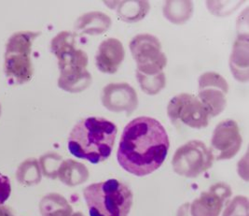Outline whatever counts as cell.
I'll list each match as a JSON object with an SVG mask.
<instances>
[{
	"instance_id": "1",
	"label": "cell",
	"mask_w": 249,
	"mask_h": 216,
	"mask_svg": "<svg viewBox=\"0 0 249 216\" xmlns=\"http://www.w3.org/2000/svg\"><path fill=\"white\" fill-rule=\"evenodd\" d=\"M169 148V137L163 125L154 118L141 116L125 126L117 159L124 171L144 177L162 165Z\"/></svg>"
},
{
	"instance_id": "2",
	"label": "cell",
	"mask_w": 249,
	"mask_h": 216,
	"mask_svg": "<svg viewBox=\"0 0 249 216\" xmlns=\"http://www.w3.org/2000/svg\"><path fill=\"white\" fill-rule=\"evenodd\" d=\"M118 128L102 117H88L78 122L68 137V150L74 157L98 164L113 150Z\"/></svg>"
},
{
	"instance_id": "3",
	"label": "cell",
	"mask_w": 249,
	"mask_h": 216,
	"mask_svg": "<svg viewBox=\"0 0 249 216\" xmlns=\"http://www.w3.org/2000/svg\"><path fill=\"white\" fill-rule=\"evenodd\" d=\"M53 55L58 58L60 77L58 86L69 93L84 91L91 85V73L87 70V54L76 48L74 35L63 31L53 38L51 43Z\"/></svg>"
},
{
	"instance_id": "4",
	"label": "cell",
	"mask_w": 249,
	"mask_h": 216,
	"mask_svg": "<svg viewBox=\"0 0 249 216\" xmlns=\"http://www.w3.org/2000/svg\"><path fill=\"white\" fill-rule=\"evenodd\" d=\"M83 196L90 216H128L134 200L131 189L116 179L91 183Z\"/></svg>"
},
{
	"instance_id": "5",
	"label": "cell",
	"mask_w": 249,
	"mask_h": 216,
	"mask_svg": "<svg viewBox=\"0 0 249 216\" xmlns=\"http://www.w3.org/2000/svg\"><path fill=\"white\" fill-rule=\"evenodd\" d=\"M40 32L20 31L12 35L6 44L4 72L11 84H23L32 79L34 68L31 50Z\"/></svg>"
},
{
	"instance_id": "6",
	"label": "cell",
	"mask_w": 249,
	"mask_h": 216,
	"mask_svg": "<svg viewBox=\"0 0 249 216\" xmlns=\"http://www.w3.org/2000/svg\"><path fill=\"white\" fill-rule=\"evenodd\" d=\"M130 51L136 63V72L156 75L167 65V57L161 51L158 38L150 34H139L130 42Z\"/></svg>"
},
{
	"instance_id": "7",
	"label": "cell",
	"mask_w": 249,
	"mask_h": 216,
	"mask_svg": "<svg viewBox=\"0 0 249 216\" xmlns=\"http://www.w3.org/2000/svg\"><path fill=\"white\" fill-rule=\"evenodd\" d=\"M214 157L204 142L191 140L178 149L172 160L173 170L176 173L195 178L213 166Z\"/></svg>"
},
{
	"instance_id": "8",
	"label": "cell",
	"mask_w": 249,
	"mask_h": 216,
	"mask_svg": "<svg viewBox=\"0 0 249 216\" xmlns=\"http://www.w3.org/2000/svg\"><path fill=\"white\" fill-rule=\"evenodd\" d=\"M167 114L174 125H185L197 129L206 127L211 118L199 98L187 93H181L171 99Z\"/></svg>"
},
{
	"instance_id": "9",
	"label": "cell",
	"mask_w": 249,
	"mask_h": 216,
	"mask_svg": "<svg viewBox=\"0 0 249 216\" xmlns=\"http://www.w3.org/2000/svg\"><path fill=\"white\" fill-rule=\"evenodd\" d=\"M198 98L204 104L211 118L221 114L227 105L229 84L216 72H205L199 77Z\"/></svg>"
},
{
	"instance_id": "10",
	"label": "cell",
	"mask_w": 249,
	"mask_h": 216,
	"mask_svg": "<svg viewBox=\"0 0 249 216\" xmlns=\"http://www.w3.org/2000/svg\"><path fill=\"white\" fill-rule=\"evenodd\" d=\"M237 123L226 120L216 125L211 140V153L215 160L231 159L236 156L242 145Z\"/></svg>"
},
{
	"instance_id": "11",
	"label": "cell",
	"mask_w": 249,
	"mask_h": 216,
	"mask_svg": "<svg viewBox=\"0 0 249 216\" xmlns=\"http://www.w3.org/2000/svg\"><path fill=\"white\" fill-rule=\"evenodd\" d=\"M101 98L104 107L113 113L124 112L130 115L138 106L136 91L127 82L107 84L103 89Z\"/></svg>"
},
{
	"instance_id": "12",
	"label": "cell",
	"mask_w": 249,
	"mask_h": 216,
	"mask_svg": "<svg viewBox=\"0 0 249 216\" xmlns=\"http://www.w3.org/2000/svg\"><path fill=\"white\" fill-rule=\"evenodd\" d=\"M231 195V187L223 182L212 185L207 192L189 204L193 216H218L224 201Z\"/></svg>"
},
{
	"instance_id": "13",
	"label": "cell",
	"mask_w": 249,
	"mask_h": 216,
	"mask_svg": "<svg viewBox=\"0 0 249 216\" xmlns=\"http://www.w3.org/2000/svg\"><path fill=\"white\" fill-rule=\"evenodd\" d=\"M125 57V51L122 41L115 38L105 39L99 45L95 62L96 67L107 74H114L121 67Z\"/></svg>"
},
{
	"instance_id": "14",
	"label": "cell",
	"mask_w": 249,
	"mask_h": 216,
	"mask_svg": "<svg viewBox=\"0 0 249 216\" xmlns=\"http://www.w3.org/2000/svg\"><path fill=\"white\" fill-rule=\"evenodd\" d=\"M231 70L234 78L242 82L249 80V37L238 36L230 59Z\"/></svg>"
},
{
	"instance_id": "15",
	"label": "cell",
	"mask_w": 249,
	"mask_h": 216,
	"mask_svg": "<svg viewBox=\"0 0 249 216\" xmlns=\"http://www.w3.org/2000/svg\"><path fill=\"white\" fill-rule=\"evenodd\" d=\"M112 24L110 17L100 12H92L80 16L75 24V29L80 34H103Z\"/></svg>"
},
{
	"instance_id": "16",
	"label": "cell",
	"mask_w": 249,
	"mask_h": 216,
	"mask_svg": "<svg viewBox=\"0 0 249 216\" xmlns=\"http://www.w3.org/2000/svg\"><path fill=\"white\" fill-rule=\"evenodd\" d=\"M58 177L65 184L72 187L86 182L89 178V171L83 164L68 159L61 163Z\"/></svg>"
},
{
	"instance_id": "17",
	"label": "cell",
	"mask_w": 249,
	"mask_h": 216,
	"mask_svg": "<svg viewBox=\"0 0 249 216\" xmlns=\"http://www.w3.org/2000/svg\"><path fill=\"white\" fill-rule=\"evenodd\" d=\"M117 16L126 23H136L143 20L150 10L147 1H117Z\"/></svg>"
},
{
	"instance_id": "18",
	"label": "cell",
	"mask_w": 249,
	"mask_h": 216,
	"mask_svg": "<svg viewBox=\"0 0 249 216\" xmlns=\"http://www.w3.org/2000/svg\"><path fill=\"white\" fill-rule=\"evenodd\" d=\"M162 12L164 17L176 24L187 23L193 16V4L192 1H166Z\"/></svg>"
},
{
	"instance_id": "19",
	"label": "cell",
	"mask_w": 249,
	"mask_h": 216,
	"mask_svg": "<svg viewBox=\"0 0 249 216\" xmlns=\"http://www.w3.org/2000/svg\"><path fill=\"white\" fill-rule=\"evenodd\" d=\"M40 211L43 216H69L72 208L61 195L49 194L41 199Z\"/></svg>"
},
{
	"instance_id": "20",
	"label": "cell",
	"mask_w": 249,
	"mask_h": 216,
	"mask_svg": "<svg viewBox=\"0 0 249 216\" xmlns=\"http://www.w3.org/2000/svg\"><path fill=\"white\" fill-rule=\"evenodd\" d=\"M17 179L24 185H34L40 182L41 174L38 163L35 158L25 160L17 171Z\"/></svg>"
},
{
	"instance_id": "21",
	"label": "cell",
	"mask_w": 249,
	"mask_h": 216,
	"mask_svg": "<svg viewBox=\"0 0 249 216\" xmlns=\"http://www.w3.org/2000/svg\"><path fill=\"white\" fill-rule=\"evenodd\" d=\"M136 79L143 92L150 96L159 94L166 84V78L163 71L156 75H144L136 72Z\"/></svg>"
},
{
	"instance_id": "22",
	"label": "cell",
	"mask_w": 249,
	"mask_h": 216,
	"mask_svg": "<svg viewBox=\"0 0 249 216\" xmlns=\"http://www.w3.org/2000/svg\"><path fill=\"white\" fill-rule=\"evenodd\" d=\"M62 157L56 154H48L41 157L40 166L44 175L47 177L55 179L58 176V169L61 165Z\"/></svg>"
},
{
	"instance_id": "23",
	"label": "cell",
	"mask_w": 249,
	"mask_h": 216,
	"mask_svg": "<svg viewBox=\"0 0 249 216\" xmlns=\"http://www.w3.org/2000/svg\"><path fill=\"white\" fill-rule=\"evenodd\" d=\"M12 193V184L9 177L0 173V206L4 204Z\"/></svg>"
},
{
	"instance_id": "24",
	"label": "cell",
	"mask_w": 249,
	"mask_h": 216,
	"mask_svg": "<svg viewBox=\"0 0 249 216\" xmlns=\"http://www.w3.org/2000/svg\"><path fill=\"white\" fill-rule=\"evenodd\" d=\"M0 115H1V105H0Z\"/></svg>"
}]
</instances>
